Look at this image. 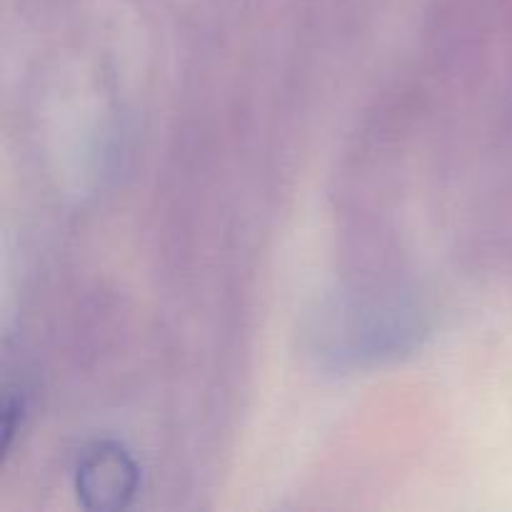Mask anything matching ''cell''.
I'll return each instance as SVG.
<instances>
[{
	"mask_svg": "<svg viewBox=\"0 0 512 512\" xmlns=\"http://www.w3.org/2000/svg\"><path fill=\"white\" fill-rule=\"evenodd\" d=\"M138 488L140 468L120 443L103 440L80 455L75 468V493L85 510L113 512L128 508Z\"/></svg>",
	"mask_w": 512,
	"mask_h": 512,
	"instance_id": "cell-1",
	"label": "cell"
},
{
	"mask_svg": "<svg viewBox=\"0 0 512 512\" xmlns=\"http://www.w3.org/2000/svg\"><path fill=\"white\" fill-rule=\"evenodd\" d=\"M25 423V398L23 395H13L8 393L5 395V403H3V438H0V458H8L10 450L15 445V435L23 430Z\"/></svg>",
	"mask_w": 512,
	"mask_h": 512,
	"instance_id": "cell-2",
	"label": "cell"
}]
</instances>
